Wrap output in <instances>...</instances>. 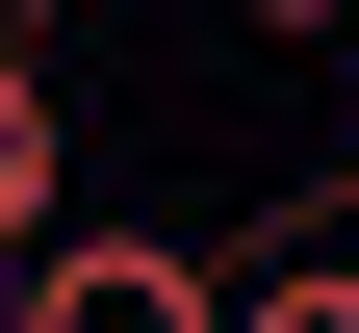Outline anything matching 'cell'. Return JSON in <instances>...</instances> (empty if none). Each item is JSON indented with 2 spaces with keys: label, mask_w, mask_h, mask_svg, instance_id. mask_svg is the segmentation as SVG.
<instances>
[{
  "label": "cell",
  "mask_w": 359,
  "mask_h": 333,
  "mask_svg": "<svg viewBox=\"0 0 359 333\" xmlns=\"http://www.w3.org/2000/svg\"><path fill=\"white\" fill-rule=\"evenodd\" d=\"M257 282H205L180 257V231H52V257H26V333H231Z\"/></svg>",
  "instance_id": "obj_1"
},
{
  "label": "cell",
  "mask_w": 359,
  "mask_h": 333,
  "mask_svg": "<svg viewBox=\"0 0 359 333\" xmlns=\"http://www.w3.org/2000/svg\"><path fill=\"white\" fill-rule=\"evenodd\" d=\"M52 205H77V103L52 52H0V257H52Z\"/></svg>",
  "instance_id": "obj_2"
},
{
  "label": "cell",
  "mask_w": 359,
  "mask_h": 333,
  "mask_svg": "<svg viewBox=\"0 0 359 333\" xmlns=\"http://www.w3.org/2000/svg\"><path fill=\"white\" fill-rule=\"evenodd\" d=\"M231 333H359V231H334V257H257V308Z\"/></svg>",
  "instance_id": "obj_3"
},
{
  "label": "cell",
  "mask_w": 359,
  "mask_h": 333,
  "mask_svg": "<svg viewBox=\"0 0 359 333\" xmlns=\"http://www.w3.org/2000/svg\"><path fill=\"white\" fill-rule=\"evenodd\" d=\"M231 26H257V52H283V26H359V0H231Z\"/></svg>",
  "instance_id": "obj_4"
},
{
  "label": "cell",
  "mask_w": 359,
  "mask_h": 333,
  "mask_svg": "<svg viewBox=\"0 0 359 333\" xmlns=\"http://www.w3.org/2000/svg\"><path fill=\"white\" fill-rule=\"evenodd\" d=\"M0 333H26V257H0Z\"/></svg>",
  "instance_id": "obj_5"
}]
</instances>
